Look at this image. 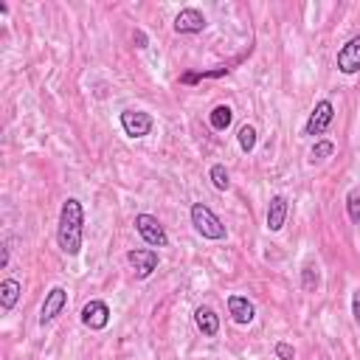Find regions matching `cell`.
<instances>
[{"mask_svg": "<svg viewBox=\"0 0 360 360\" xmlns=\"http://www.w3.org/2000/svg\"><path fill=\"white\" fill-rule=\"evenodd\" d=\"M82 234H85V209L76 197H68L60 212V225H57V242L62 253L79 256L82 253Z\"/></svg>", "mask_w": 360, "mask_h": 360, "instance_id": "1", "label": "cell"}, {"mask_svg": "<svg viewBox=\"0 0 360 360\" xmlns=\"http://www.w3.org/2000/svg\"><path fill=\"white\" fill-rule=\"evenodd\" d=\"M191 225H194V231L203 237V239H212V242H220V239H225V225H223V220L209 209L205 203H194L191 205Z\"/></svg>", "mask_w": 360, "mask_h": 360, "instance_id": "2", "label": "cell"}, {"mask_svg": "<svg viewBox=\"0 0 360 360\" xmlns=\"http://www.w3.org/2000/svg\"><path fill=\"white\" fill-rule=\"evenodd\" d=\"M132 225H135L138 237H141L149 248H166V245H169L166 228L161 225V220H158V217H152V214H138Z\"/></svg>", "mask_w": 360, "mask_h": 360, "instance_id": "3", "label": "cell"}, {"mask_svg": "<svg viewBox=\"0 0 360 360\" xmlns=\"http://www.w3.org/2000/svg\"><path fill=\"white\" fill-rule=\"evenodd\" d=\"M68 307V290L65 287H51L48 293H45V301H42V307H40V327H48V324H54L60 316H62V310Z\"/></svg>", "mask_w": 360, "mask_h": 360, "instance_id": "4", "label": "cell"}, {"mask_svg": "<svg viewBox=\"0 0 360 360\" xmlns=\"http://www.w3.org/2000/svg\"><path fill=\"white\" fill-rule=\"evenodd\" d=\"M332 119H335V108H332V101L329 98H321L318 105L313 108V113H310V119H307V124H304V135H324L327 130H329V124H332Z\"/></svg>", "mask_w": 360, "mask_h": 360, "instance_id": "5", "label": "cell"}, {"mask_svg": "<svg viewBox=\"0 0 360 360\" xmlns=\"http://www.w3.org/2000/svg\"><path fill=\"white\" fill-rule=\"evenodd\" d=\"M127 262L132 265L138 279H149L152 273L158 271L161 256H158V250H152V248H135V250L127 253Z\"/></svg>", "mask_w": 360, "mask_h": 360, "instance_id": "6", "label": "cell"}, {"mask_svg": "<svg viewBox=\"0 0 360 360\" xmlns=\"http://www.w3.org/2000/svg\"><path fill=\"white\" fill-rule=\"evenodd\" d=\"M82 324L93 332H101V329H108L110 324V307L108 301H101V298H90L85 307H82Z\"/></svg>", "mask_w": 360, "mask_h": 360, "instance_id": "7", "label": "cell"}, {"mask_svg": "<svg viewBox=\"0 0 360 360\" xmlns=\"http://www.w3.org/2000/svg\"><path fill=\"white\" fill-rule=\"evenodd\" d=\"M119 119H121V130L130 138H146L152 132V127H155V119L144 110H124Z\"/></svg>", "mask_w": 360, "mask_h": 360, "instance_id": "8", "label": "cell"}, {"mask_svg": "<svg viewBox=\"0 0 360 360\" xmlns=\"http://www.w3.org/2000/svg\"><path fill=\"white\" fill-rule=\"evenodd\" d=\"M335 65L343 76H354L360 71V34H354L349 42L341 45L338 57H335Z\"/></svg>", "mask_w": 360, "mask_h": 360, "instance_id": "9", "label": "cell"}, {"mask_svg": "<svg viewBox=\"0 0 360 360\" xmlns=\"http://www.w3.org/2000/svg\"><path fill=\"white\" fill-rule=\"evenodd\" d=\"M228 316L234 318V324L248 327L256 318V307L248 295H228Z\"/></svg>", "mask_w": 360, "mask_h": 360, "instance_id": "10", "label": "cell"}, {"mask_svg": "<svg viewBox=\"0 0 360 360\" xmlns=\"http://www.w3.org/2000/svg\"><path fill=\"white\" fill-rule=\"evenodd\" d=\"M205 26H209V20H205V15L200 9H180L175 17L178 34H200V31H205Z\"/></svg>", "mask_w": 360, "mask_h": 360, "instance_id": "11", "label": "cell"}, {"mask_svg": "<svg viewBox=\"0 0 360 360\" xmlns=\"http://www.w3.org/2000/svg\"><path fill=\"white\" fill-rule=\"evenodd\" d=\"M287 214H290L287 197H284V194L271 197V203H268V231L279 234V231L284 228V223H287Z\"/></svg>", "mask_w": 360, "mask_h": 360, "instance_id": "12", "label": "cell"}, {"mask_svg": "<svg viewBox=\"0 0 360 360\" xmlns=\"http://www.w3.org/2000/svg\"><path fill=\"white\" fill-rule=\"evenodd\" d=\"M194 324L203 332V338H217V332H220V316L212 310V307H197Z\"/></svg>", "mask_w": 360, "mask_h": 360, "instance_id": "13", "label": "cell"}, {"mask_svg": "<svg viewBox=\"0 0 360 360\" xmlns=\"http://www.w3.org/2000/svg\"><path fill=\"white\" fill-rule=\"evenodd\" d=\"M20 293H23V284L17 279H3V282H0V310L12 313L15 304L20 301Z\"/></svg>", "mask_w": 360, "mask_h": 360, "instance_id": "14", "label": "cell"}, {"mask_svg": "<svg viewBox=\"0 0 360 360\" xmlns=\"http://www.w3.org/2000/svg\"><path fill=\"white\" fill-rule=\"evenodd\" d=\"M231 121H234V110H231L228 105H217V108L209 113V124H212V130H217V132H225V130L231 127Z\"/></svg>", "mask_w": 360, "mask_h": 360, "instance_id": "15", "label": "cell"}, {"mask_svg": "<svg viewBox=\"0 0 360 360\" xmlns=\"http://www.w3.org/2000/svg\"><path fill=\"white\" fill-rule=\"evenodd\" d=\"M228 74H231L228 65L214 68V71H189V74L180 76V85H197V82H203V79H223V76H228Z\"/></svg>", "mask_w": 360, "mask_h": 360, "instance_id": "16", "label": "cell"}, {"mask_svg": "<svg viewBox=\"0 0 360 360\" xmlns=\"http://www.w3.org/2000/svg\"><path fill=\"white\" fill-rule=\"evenodd\" d=\"M209 178H212V186H214L217 191H228V189H231V178H228V169H225L223 164H214V166L209 169Z\"/></svg>", "mask_w": 360, "mask_h": 360, "instance_id": "17", "label": "cell"}, {"mask_svg": "<svg viewBox=\"0 0 360 360\" xmlns=\"http://www.w3.org/2000/svg\"><path fill=\"white\" fill-rule=\"evenodd\" d=\"M332 155H335V144L332 141H316L313 149H310V161L313 164H321V161H327Z\"/></svg>", "mask_w": 360, "mask_h": 360, "instance_id": "18", "label": "cell"}, {"mask_svg": "<svg viewBox=\"0 0 360 360\" xmlns=\"http://www.w3.org/2000/svg\"><path fill=\"white\" fill-rule=\"evenodd\" d=\"M301 287H304L307 293H316V290H318V268H316L313 262H307L304 271H301Z\"/></svg>", "mask_w": 360, "mask_h": 360, "instance_id": "19", "label": "cell"}, {"mask_svg": "<svg viewBox=\"0 0 360 360\" xmlns=\"http://www.w3.org/2000/svg\"><path fill=\"white\" fill-rule=\"evenodd\" d=\"M346 212H349L352 223H360V183L354 189H349V194H346Z\"/></svg>", "mask_w": 360, "mask_h": 360, "instance_id": "20", "label": "cell"}, {"mask_svg": "<svg viewBox=\"0 0 360 360\" xmlns=\"http://www.w3.org/2000/svg\"><path fill=\"white\" fill-rule=\"evenodd\" d=\"M237 141H239V149L242 152H253L256 149V130L250 124H242L239 132H237Z\"/></svg>", "mask_w": 360, "mask_h": 360, "instance_id": "21", "label": "cell"}, {"mask_svg": "<svg viewBox=\"0 0 360 360\" xmlns=\"http://www.w3.org/2000/svg\"><path fill=\"white\" fill-rule=\"evenodd\" d=\"M273 352H276V357H279V360H293V357H295V349H293L287 341H279Z\"/></svg>", "mask_w": 360, "mask_h": 360, "instance_id": "22", "label": "cell"}, {"mask_svg": "<svg viewBox=\"0 0 360 360\" xmlns=\"http://www.w3.org/2000/svg\"><path fill=\"white\" fill-rule=\"evenodd\" d=\"M352 316H354V324L360 327V290L352 293Z\"/></svg>", "mask_w": 360, "mask_h": 360, "instance_id": "23", "label": "cell"}, {"mask_svg": "<svg viewBox=\"0 0 360 360\" xmlns=\"http://www.w3.org/2000/svg\"><path fill=\"white\" fill-rule=\"evenodd\" d=\"M132 42H135V48H146V45H149V40H146V34H144L141 28L132 34Z\"/></svg>", "mask_w": 360, "mask_h": 360, "instance_id": "24", "label": "cell"}, {"mask_svg": "<svg viewBox=\"0 0 360 360\" xmlns=\"http://www.w3.org/2000/svg\"><path fill=\"white\" fill-rule=\"evenodd\" d=\"M9 265V248H3V256H0V268Z\"/></svg>", "mask_w": 360, "mask_h": 360, "instance_id": "25", "label": "cell"}]
</instances>
